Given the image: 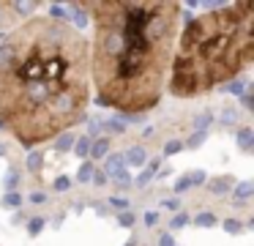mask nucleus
Wrapping results in <instances>:
<instances>
[{
  "label": "nucleus",
  "mask_w": 254,
  "mask_h": 246,
  "mask_svg": "<svg viewBox=\"0 0 254 246\" xmlns=\"http://www.w3.org/2000/svg\"><path fill=\"white\" fill-rule=\"evenodd\" d=\"M156 169H159V162H150V164H148V169H145V172L137 178V183H139V186H145V183H148V180L156 175Z\"/></svg>",
  "instance_id": "10"
},
{
  "label": "nucleus",
  "mask_w": 254,
  "mask_h": 246,
  "mask_svg": "<svg viewBox=\"0 0 254 246\" xmlns=\"http://www.w3.org/2000/svg\"><path fill=\"white\" fill-rule=\"evenodd\" d=\"M202 140H205V131H197V134H194L191 140H189V148H197Z\"/></svg>",
  "instance_id": "20"
},
{
  "label": "nucleus",
  "mask_w": 254,
  "mask_h": 246,
  "mask_svg": "<svg viewBox=\"0 0 254 246\" xmlns=\"http://www.w3.org/2000/svg\"><path fill=\"white\" fill-rule=\"evenodd\" d=\"M90 180L101 186V183H107V175H104V172H93V175H90Z\"/></svg>",
  "instance_id": "23"
},
{
  "label": "nucleus",
  "mask_w": 254,
  "mask_h": 246,
  "mask_svg": "<svg viewBox=\"0 0 254 246\" xmlns=\"http://www.w3.org/2000/svg\"><path fill=\"white\" fill-rule=\"evenodd\" d=\"M189 222V219L186 216H183V213H181V216H175V219H172V227H183V224H186Z\"/></svg>",
  "instance_id": "28"
},
{
  "label": "nucleus",
  "mask_w": 254,
  "mask_h": 246,
  "mask_svg": "<svg viewBox=\"0 0 254 246\" xmlns=\"http://www.w3.org/2000/svg\"><path fill=\"white\" fill-rule=\"evenodd\" d=\"M230 186H232L230 178H216V180H210V183H208V189L213 191V194H224V191H230Z\"/></svg>",
  "instance_id": "7"
},
{
  "label": "nucleus",
  "mask_w": 254,
  "mask_h": 246,
  "mask_svg": "<svg viewBox=\"0 0 254 246\" xmlns=\"http://www.w3.org/2000/svg\"><path fill=\"white\" fill-rule=\"evenodd\" d=\"M189 186H191V183H189V178H181V180H178L175 189H178V191H183V189H189Z\"/></svg>",
  "instance_id": "31"
},
{
  "label": "nucleus",
  "mask_w": 254,
  "mask_h": 246,
  "mask_svg": "<svg viewBox=\"0 0 254 246\" xmlns=\"http://www.w3.org/2000/svg\"><path fill=\"white\" fill-rule=\"evenodd\" d=\"M194 224H199V227H213L216 216H213V213H199V216L194 219Z\"/></svg>",
  "instance_id": "11"
},
{
  "label": "nucleus",
  "mask_w": 254,
  "mask_h": 246,
  "mask_svg": "<svg viewBox=\"0 0 254 246\" xmlns=\"http://www.w3.org/2000/svg\"><path fill=\"white\" fill-rule=\"evenodd\" d=\"M44 200H47V197L41 194V191H33V194H30V202H44Z\"/></svg>",
  "instance_id": "30"
},
{
  "label": "nucleus",
  "mask_w": 254,
  "mask_h": 246,
  "mask_svg": "<svg viewBox=\"0 0 254 246\" xmlns=\"http://www.w3.org/2000/svg\"><path fill=\"white\" fill-rule=\"evenodd\" d=\"M71 142H74V137L68 134V131H63V134L58 137V151H66V148H71Z\"/></svg>",
  "instance_id": "13"
},
{
  "label": "nucleus",
  "mask_w": 254,
  "mask_h": 246,
  "mask_svg": "<svg viewBox=\"0 0 254 246\" xmlns=\"http://www.w3.org/2000/svg\"><path fill=\"white\" fill-rule=\"evenodd\" d=\"M235 194L241 197V200H246V197L252 194V183H241V186H238V189H235Z\"/></svg>",
  "instance_id": "15"
},
{
  "label": "nucleus",
  "mask_w": 254,
  "mask_h": 246,
  "mask_svg": "<svg viewBox=\"0 0 254 246\" xmlns=\"http://www.w3.org/2000/svg\"><path fill=\"white\" fill-rule=\"evenodd\" d=\"M224 230H227V233H238V230H241V224L230 219V222H224Z\"/></svg>",
  "instance_id": "24"
},
{
  "label": "nucleus",
  "mask_w": 254,
  "mask_h": 246,
  "mask_svg": "<svg viewBox=\"0 0 254 246\" xmlns=\"http://www.w3.org/2000/svg\"><path fill=\"white\" fill-rule=\"evenodd\" d=\"M3 202H6V205H19V202H22V200H19V194H17V191H14V194H8V197H6V200H3Z\"/></svg>",
  "instance_id": "22"
},
{
  "label": "nucleus",
  "mask_w": 254,
  "mask_h": 246,
  "mask_svg": "<svg viewBox=\"0 0 254 246\" xmlns=\"http://www.w3.org/2000/svg\"><path fill=\"white\" fill-rule=\"evenodd\" d=\"M181 142H167V145H164V151H167V156H172V153H178V151H181Z\"/></svg>",
  "instance_id": "19"
},
{
  "label": "nucleus",
  "mask_w": 254,
  "mask_h": 246,
  "mask_svg": "<svg viewBox=\"0 0 254 246\" xmlns=\"http://www.w3.org/2000/svg\"><path fill=\"white\" fill-rule=\"evenodd\" d=\"M128 246H134V244H128Z\"/></svg>",
  "instance_id": "35"
},
{
  "label": "nucleus",
  "mask_w": 254,
  "mask_h": 246,
  "mask_svg": "<svg viewBox=\"0 0 254 246\" xmlns=\"http://www.w3.org/2000/svg\"><path fill=\"white\" fill-rule=\"evenodd\" d=\"M90 101V47L68 22L33 16L0 44V126L39 145L79 123Z\"/></svg>",
  "instance_id": "1"
},
{
  "label": "nucleus",
  "mask_w": 254,
  "mask_h": 246,
  "mask_svg": "<svg viewBox=\"0 0 254 246\" xmlns=\"http://www.w3.org/2000/svg\"><path fill=\"white\" fill-rule=\"evenodd\" d=\"M3 151H6V148H3V145H0V153H3Z\"/></svg>",
  "instance_id": "34"
},
{
  "label": "nucleus",
  "mask_w": 254,
  "mask_h": 246,
  "mask_svg": "<svg viewBox=\"0 0 254 246\" xmlns=\"http://www.w3.org/2000/svg\"><path fill=\"white\" fill-rule=\"evenodd\" d=\"M14 22H17V3L0 0V30H8Z\"/></svg>",
  "instance_id": "4"
},
{
  "label": "nucleus",
  "mask_w": 254,
  "mask_h": 246,
  "mask_svg": "<svg viewBox=\"0 0 254 246\" xmlns=\"http://www.w3.org/2000/svg\"><path fill=\"white\" fill-rule=\"evenodd\" d=\"M254 60V8L249 0L199 14L183 30L170 60V93L199 96L232 82Z\"/></svg>",
  "instance_id": "3"
},
{
  "label": "nucleus",
  "mask_w": 254,
  "mask_h": 246,
  "mask_svg": "<svg viewBox=\"0 0 254 246\" xmlns=\"http://www.w3.org/2000/svg\"><path fill=\"white\" fill-rule=\"evenodd\" d=\"M123 167H126V159H123V156H112L110 162H107V172H112L115 178H118L121 172H126Z\"/></svg>",
  "instance_id": "5"
},
{
  "label": "nucleus",
  "mask_w": 254,
  "mask_h": 246,
  "mask_svg": "<svg viewBox=\"0 0 254 246\" xmlns=\"http://www.w3.org/2000/svg\"><path fill=\"white\" fill-rule=\"evenodd\" d=\"M39 162H41V159H39V153H33V156L28 159V167H30V169H36V167H39Z\"/></svg>",
  "instance_id": "27"
},
{
  "label": "nucleus",
  "mask_w": 254,
  "mask_h": 246,
  "mask_svg": "<svg viewBox=\"0 0 254 246\" xmlns=\"http://www.w3.org/2000/svg\"><path fill=\"white\" fill-rule=\"evenodd\" d=\"M90 175H93V164H90V162H85L82 167H79V180L85 183V180H90Z\"/></svg>",
  "instance_id": "14"
},
{
  "label": "nucleus",
  "mask_w": 254,
  "mask_h": 246,
  "mask_svg": "<svg viewBox=\"0 0 254 246\" xmlns=\"http://www.w3.org/2000/svg\"><path fill=\"white\" fill-rule=\"evenodd\" d=\"M145 159H148V156H145V151L137 145V148H131V151H128L126 162H128V164H145Z\"/></svg>",
  "instance_id": "9"
},
{
  "label": "nucleus",
  "mask_w": 254,
  "mask_h": 246,
  "mask_svg": "<svg viewBox=\"0 0 254 246\" xmlns=\"http://www.w3.org/2000/svg\"><path fill=\"white\" fill-rule=\"evenodd\" d=\"M202 180H205V175H202V172H197L191 180H189V183H202Z\"/></svg>",
  "instance_id": "33"
},
{
  "label": "nucleus",
  "mask_w": 254,
  "mask_h": 246,
  "mask_svg": "<svg viewBox=\"0 0 254 246\" xmlns=\"http://www.w3.org/2000/svg\"><path fill=\"white\" fill-rule=\"evenodd\" d=\"M238 145H241L243 151H249V148L254 145V134H252V129H249V126H243V129L238 131Z\"/></svg>",
  "instance_id": "6"
},
{
  "label": "nucleus",
  "mask_w": 254,
  "mask_h": 246,
  "mask_svg": "<svg viewBox=\"0 0 254 246\" xmlns=\"http://www.w3.org/2000/svg\"><path fill=\"white\" fill-rule=\"evenodd\" d=\"M110 131H115V134H121V131H126V126H123V120H110Z\"/></svg>",
  "instance_id": "18"
},
{
  "label": "nucleus",
  "mask_w": 254,
  "mask_h": 246,
  "mask_svg": "<svg viewBox=\"0 0 254 246\" xmlns=\"http://www.w3.org/2000/svg\"><path fill=\"white\" fill-rule=\"evenodd\" d=\"M55 189L66 191V189H68V178H58V180H55Z\"/></svg>",
  "instance_id": "26"
},
{
  "label": "nucleus",
  "mask_w": 254,
  "mask_h": 246,
  "mask_svg": "<svg viewBox=\"0 0 254 246\" xmlns=\"http://www.w3.org/2000/svg\"><path fill=\"white\" fill-rule=\"evenodd\" d=\"M107 148H110V140H104V137H101L99 142H90V156L93 159H101L107 153Z\"/></svg>",
  "instance_id": "8"
},
{
  "label": "nucleus",
  "mask_w": 254,
  "mask_h": 246,
  "mask_svg": "<svg viewBox=\"0 0 254 246\" xmlns=\"http://www.w3.org/2000/svg\"><path fill=\"white\" fill-rule=\"evenodd\" d=\"M159 222V213H145V224H156Z\"/></svg>",
  "instance_id": "29"
},
{
  "label": "nucleus",
  "mask_w": 254,
  "mask_h": 246,
  "mask_svg": "<svg viewBox=\"0 0 254 246\" xmlns=\"http://www.w3.org/2000/svg\"><path fill=\"white\" fill-rule=\"evenodd\" d=\"M112 205H115V208H126V200H121V197H112Z\"/></svg>",
  "instance_id": "32"
},
{
  "label": "nucleus",
  "mask_w": 254,
  "mask_h": 246,
  "mask_svg": "<svg viewBox=\"0 0 254 246\" xmlns=\"http://www.w3.org/2000/svg\"><path fill=\"white\" fill-rule=\"evenodd\" d=\"M159 246H175V241H172V235H161V238H159Z\"/></svg>",
  "instance_id": "25"
},
{
  "label": "nucleus",
  "mask_w": 254,
  "mask_h": 246,
  "mask_svg": "<svg viewBox=\"0 0 254 246\" xmlns=\"http://www.w3.org/2000/svg\"><path fill=\"white\" fill-rule=\"evenodd\" d=\"M74 148H77V156H88V153H90V140H88V137H79Z\"/></svg>",
  "instance_id": "12"
},
{
  "label": "nucleus",
  "mask_w": 254,
  "mask_h": 246,
  "mask_svg": "<svg viewBox=\"0 0 254 246\" xmlns=\"http://www.w3.org/2000/svg\"><path fill=\"white\" fill-rule=\"evenodd\" d=\"M41 227H44V219H33V222L28 224V230H30L33 235H36V233H41Z\"/></svg>",
  "instance_id": "17"
},
{
  "label": "nucleus",
  "mask_w": 254,
  "mask_h": 246,
  "mask_svg": "<svg viewBox=\"0 0 254 246\" xmlns=\"http://www.w3.org/2000/svg\"><path fill=\"white\" fill-rule=\"evenodd\" d=\"M121 224H123V227H131L134 216H131V213H121Z\"/></svg>",
  "instance_id": "21"
},
{
  "label": "nucleus",
  "mask_w": 254,
  "mask_h": 246,
  "mask_svg": "<svg viewBox=\"0 0 254 246\" xmlns=\"http://www.w3.org/2000/svg\"><path fill=\"white\" fill-rule=\"evenodd\" d=\"M224 90H227V93H243V82L232 80L230 85H224Z\"/></svg>",
  "instance_id": "16"
},
{
  "label": "nucleus",
  "mask_w": 254,
  "mask_h": 246,
  "mask_svg": "<svg viewBox=\"0 0 254 246\" xmlns=\"http://www.w3.org/2000/svg\"><path fill=\"white\" fill-rule=\"evenodd\" d=\"M93 16L90 77L99 104L137 115L159 104L181 22L178 3L96 0L82 3Z\"/></svg>",
  "instance_id": "2"
}]
</instances>
